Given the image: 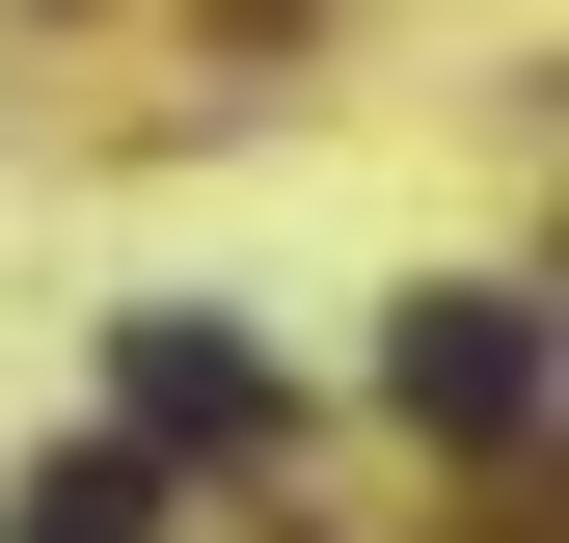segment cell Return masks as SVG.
<instances>
[{
    "mask_svg": "<svg viewBox=\"0 0 569 543\" xmlns=\"http://www.w3.org/2000/svg\"><path fill=\"white\" fill-rule=\"evenodd\" d=\"M109 407H136V462H271L299 435V381L244 326H109Z\"/></svg>",
    "mask_w": 569,
    "mask_h": 543,
    "instance_id": "2",
    "label": "cell"
},
{
    "mask_svg": "<svg viewBox=\"0 0 569 543\" xmlns=\"http://www.w3.org/2000/svg\"><path fill=\"white\" fill-rule=\"evenodd\" d=\"M380 407H407V435H488V462H516V435H542V299H516V272H435V299L380 326Z\"/></svg>",
    "mask_w": 569,
    "mask_h": 543,
    "instance_id": "1",
    "label": "cell"
},
{
    "mask_svg": "<svg viewBox=\"0 0 569 543\" xmlns=\"http://www.w3.org/2000/svg\"><path fill=\"white\" fill-rule=\"evenodd\" d=\"M136 516H163V490H136V435H82V462H28V516H0V543H136Z\"/></svg>",
    "mask_w": 569,
    "mask_h": 543,
    "instance_id": "3",
    "label": "cell"
}]
</instances>
